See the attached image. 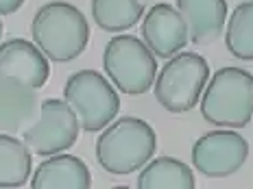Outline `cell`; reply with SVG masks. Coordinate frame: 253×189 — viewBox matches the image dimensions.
Wrapping results in <instances>:
<instances>
[{"label":"cell","instance_id":"cell-8","mask_svg":"<svg viewBox=\"0 0 253 189\" xmlns=\"http://www.w3.org/2000/svg\"><path fill=\"white\" fill-rule=\"evenodd\" d=\"M249 141L234 130H212L192 146V165L208 178H227L245 165Z\"/></svg>","mask_w":253,"mask_h":189},{"label":"cell","instance_id":"cell-19","mask_svg":"<svg viewBox=\"0 0 253 189\" xmlns=\"http://www.w3.org/2000/svg\"><path fill=\"white\" fill-rule=\"evenodd\" d=\"M0 37H2V22H0Z\"/></svg>","mask_w":253,"mask_h":189},{"label":"cell","instance_id":"cell-1","mask_svg":"<svg viewBox=\"0 0 253 189\" xmlns=\"http://www.w3.org/2000/svg\"><path fill=\"white\" fill-rule=\"evenodd\" d=\"M31 35L50 61L66 63L87 48L89 24L79 7L66 0H52L38 9Z\"/></svg>","mask_w":253,"mask_h":189},{"label":"cell","instance_id":"cell-12","mask_svg":"<svg viewBox=\"0 0 253 189\" xmlns=\"http://www.w3.org/2000/svg\"><path fill=\"white\" fill-rule=\"evenodd\" d=\"M177 9L188 24L194 46L214 44L227 22V0H177Z\"/></svg>","mask_w":253,"mask_h":189},{"label":"cell","instance_id":"cell-17","mask_svg":"<svg viewBox=\"0 0 253 189\" xmlns=\"http://www.w3.org/2000/svg\"><path fill=\"white\" fill-rule=\"evenodd\" d=\"M225 44L236 59L253 61V0H245L231 11Z\"/></svg>","mask_w":253,"mask_h":189},{"label":"cell","instance_id":"cell-11","mask_svg":"<svg viewBox=\"0 0 253 189\" xmlns=\"http://www.w3.org/2000/svg\"><path fill=\"white\" fill-rule=\"evenodd\" d=\"M38 89L15 78H0V133H22L40 115Z\"/></svg>","mask_w":253,"mask_h":189},{"label":"cell","instance_id":"cell-16","mask_svg":"<svg viewBox=\"0 0 253 189\" xmlns=\"http://www.w3.org/2000/svg\"><path fill=\"white\" fill-rule=\"evenodd\" d=\"M144 15V0H92V18L105 33L133 29Z\"/></svg>","mask_w":253,"mask_h":189},{"label":"cell","instance_id":"cell-6","mask_svg":"<svg viewBox=\"0 0 253 189\" xmlns=\"http://www.w3.org/2000/svg\"><path fill=\"white\" fill-rule=\"evenodd\" d=\"M63 98L75 109L81 130L98 133L114 122L120 111V98L114 83L94 70H79L66 81Z\"/></svg>","mask_w":253,"mask_h":189},{"label":"cell","instance_id":"cell-4","mask_svg":"<svg viewBox=\"0 0 253 189\" xmlns=\"http://www.w3.org/2000/svg\"><path fill=\"white\" fill-rule=\"evenodd\" d=\"M210 81V65L197 52H177L155 76V98L166 111L186 113L197 107Z\"/></svg>","mask_w":253,"mask_h":189},{"label":"cell","instance_id":"cell-14","mask_svg":"<svg viewBox=\"0 0 253 189\" xmlns=\"http://www.w3.org/2000/svg\"><path fill=\"white\" fill-rule=\"evenodd\" d=\"M140 189H194V174L192 170L175 159V157H157L140 167L138 174Z\"/></svg>","mask_w":253,"mask_h":189},{"label":"cell","instance_id":"cell-5","mask_svg":"<svg viewBox=\"0 0 253 189\" xmlns=\"http://www.w3.org/2000/svg\"><path fill=\"white\" fill-rule=\"evenodd\" d=\"M103 67L114 87L126 96L146 94L157 76L155 55L133 35H118L109 39L103 52Z\"/></svg>","mask_w":253,"mask_h":189},{"label":"cell","instance_id":"cell-2","mask_svg":"<svg viewBox=\"0 0 253 189\" xmlns=\"http://www.w3.org/2000/svg\"><path fill=\"white\" fill-rule=\"evenodd\" d=\"M157 148L155 130L149 122L133 115L105 126L96 141V159L105 172L125 176L151 161Z\"/></svg>","mask_w":253,"mask_h":189},{"label":"cell","instance_id":"cell-13","mask_svg":"<svg viewBox=\"0 0 253 189\" xmlns=\"http://www.w3.org/2000/svg\"><path fill=\"white\" fill-rule=\"evenodd\" d=\"M33 189H87L92 187V174L79 157L50 155L42 161L31 176Z\"/></svg>","mask_w":253,"mask_h":189},{"label":"cell","instance_id":"cell-3","mask_svg":"<svg viewBox=\"0 0 253 189\" xmlns=\"http://www.w3.org/2000/svg\"><path fill=\"white\" fill-rule=\"evenodd\" d=\"M205 122L242 128L253 118V74L245 67H220L201 94Z\"/></svg>","mask_w":253,"mask_h":189},{"label":"cell","instance_id":"cell-18","mask_svg":"<svg viewBox=\"0 0 253 189\" xmlns=\"http://www.w3.org/2000/svg\"><path fill=\"white\" fill-rule=\"evenodd\" d=\"M26 0H0V15H11L22 9Z\"/></svg>","mask_w":253,"mask_h":189},{"label":"cell","instance_id":"cell-15","mask_svg":"<svg viewBox=\"0 0 253 189\" xmlns=\"http://www.w3.org/2000/svg\"><path fill=\"white\" fill-rule=\"evenodd\" d=\"M31 170H33V159L24 139L0 133V189H15L26 185Z\"/></svg>","mask_w":253,"mask_h":189},{"label":"cell","instance_id":"cell-10","mask_svg":"<svg viewBox=\"0 0 253 189\" xmlns=\"http://www.w3.org/2000/svg\"><path fill=\"white\" fill-rule=\"evenodd\" d=\"M48 57L40 46L26 39H7L0 44V78H15L24 85L42 89L48 81Z\"/></svg>","mask_w":253,"mask_h":189},{"label":"cell","instance_id":"cell-9","mask_svg":"<svg viewBox=\"0 0 253 189\" xmlns=\"http://www.w3.org/2000/svg\"><path fill=\"white\" fill-rule=\"evenodd\" d=\"M142 39L149 50L160 59H170L190 41L188 24L177 7L168 2H160L144 13L142 22Z\"/></svg>","mask_w":253,"mask_h":189},{"label":"cell","instance_id":"cell-7","mask_svg":"<svg viewBox=\"0 0 253 189\" xmlns=\"http://www.w3.org/2000/svg\"><path fill=\"white\" fill-rule=\"evenodd\" d=\"M79 133H81V122L75 109L66 100L48 98L42 102L38 120L22 130V139L31 152L50 157L72 148L79 139Z\"/></svg>","mask_w":253,"mask_h":189}]
</instances>
